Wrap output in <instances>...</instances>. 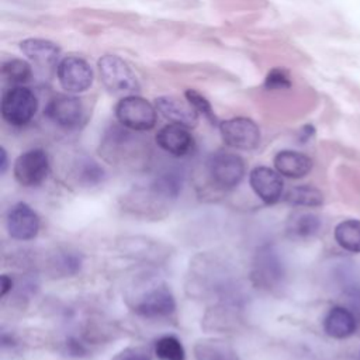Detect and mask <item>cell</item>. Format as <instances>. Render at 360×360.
Listing matches in <instances>:
<instances>
[{
	"instance_id": "cell-1",
	"label": "cell",
	"mask_w": 360,
	"mask_h": 360,
	"mask_svg": "<svg viewBox=\"0 0 360 360\" xmlns=\"http://www.w3.org/2000/svg\"><path fill=\"white\" fill-rule=\"evenodd\" d=\"M38 100L35 94L24 86L7 89L0 101L1 118L11 127H24L37 114Z\"/></svg>"
},
{
	"instance_id": "cell-2",
	"label": "cell",
	"mask_w": 360,
	"mask_h": 360,
	"mask_svg": "<svg viewBox=\"0 0 360 360\" xmlns=\"http://www.w3.org/2000/svg\"><path fill=\"white\" fill-rule=\"evenodd\" d=\"M129 307L136 315L143 318H166L174 314L176 300L166 284H153L131 298Z\"/></svg>"
},
{
	"instance_id": "cell-3",
	"label": "cell",
	"mask_w": 360,
	"mask_h": 360,
	"mask_svg": "<svg viewBox=\"0 0 360 360\" xmlns=\"http://www.w3.org/2000/svg\"><path fill=\"white\" fill-rule=\"evenodd\" d=\"M207 170L211 183L217 188L228 191L235 188L243 180L246 165L238 153L218 150L210 155L207 160Z\"/></svg>"
},
{
	"instance_id": "cell-4",
	"label": "cell",
	"mask_w": 360,
	"mask_h": 360,
	"mask_svg": "<svg viewBox=\"0 0 360 360\" xmlns=\"http://www.w3.org/2000/svg\"><path fill=\"white\" fill-rule=\"evenodd\" d=\"M115 117L118 122L132 131H150L156 125L158 110L148 100L131 94L124 96L115 105Z\"/></svg>"
},
{
	"instance_id": "cell-5",
	"label": "cell",
	"mask_w": 360,
	"mask_h": 360,
	"mask_svg": "<svg viewBox=\"0 0 360 360\" xmlns=\"http://www.w3.org/2000/svg\"><path fill=\"white\" fill-rule=\"evenodd\" d=\"M49 158L41 148H34L22 152L14 162V180L24 188L39 187L49 174Z\"/></svg>"
},
{
	"instance_id": "cell-6",
	"label": "cell",
	"mask_w": 360,
	"mask_h": 360,
	"mask_svg": "<svg viewBox=\"0 0 360 360\" xmlns=\"http://www.w3.org/2000/svg\"><path fill=\"white\" fill-rule=\"evenodd\" d=\"M98 72L104 86L114 94L131 96L139 89L136 76L120 56H103L98 60Z\"/></svg>"
},
{
	"instance_id": "cell-7",
	"label": "cell",
	"mask_w": 360,
	"mask_h": 360,
	"mask_svg": "<svg viewBox=\"0 0 360 360\" xmlns=\"http://www.w3.org/2000/svg\"><path fill=\"white\" fill-rule=\"evenodd\" d=\"M219 134L225 145L238 150H253L260 143L257 124L246 117H233L219 124Z\"/></svg>"
},
{
	"instance_id": "cell-8",
	"label": "cell",
	"mask_w": 360,
	"mask_h": 360,
	"mask_svg": "<svg viewBox=\"0 0 360 360\" xmlns=\"http://www.w3.org/2000/svg\"><path fill=\"white\" fill-rule=\"evenodd\" d=\"M60 87L68 93H82L93 83V69L87 60L79 56L63 58L56 68Z\"/></svg>"
},
{
	"instance_id": "cell-9",
	"label": "cell",
	"mask_w": 360,
	"mask_h": 360,
	"mask_svg": "<svg viewBox=\"0 0 360 360\" xmlns=\"http://www.w3.org/2000/svg\"><path fill=\"white\" fill-rule=\"evenodd\" d=\"M6 228L10 238L15 240H32L37 238L41 221L35 210L27 202H15L6 215Z\"/></svg>"
},
{
	"instance_id": "cell-10",
	"label": "cell",
	"mask_w": 360,
	"mask_h": 360,
	"mask_svg": "<svg viewBox=\"0 0 360 360\" xmlns=\"http://www.w3.org/2000/svg\"><path fill=\"white\" fill-rule=\"evenodd\" d=\"M46 117L60 128L75 129L84 121L83 103L70 94H56L45 108Z\"/></svg>"
},
{
	"instance_id": "cell-11",
	"label": "cell",
	"mask_w": 360,
	"mask_h": 360,
	"mask_svg": "<svg viewBox=\"0 0 360 360\" xmlns=\"http://www.w3.org/2000/svg\"><path fill=\"white\" fill-rule=\"evenodd\" d=\"M249 186L252 191L266 205H274L283 197V176L269 166H256L249 173Z\"/></svg>"
},
{
	"instance_id": "cell-12",
	"label": "cell",
	"mask_w": 360,
	"mask_h": 360,
	"mask_svg": "<svg viewBox=\"0 0 360 360\" xmlns=\"http://www.w3.org/2000/svg\"><path fill=\"white\" fill-rule=\"evenodd\" d=\"M190 128L179 124H167L162 127L155 139L160 149L167 152L172 156L183 158L187 156L194 149V138Z\"/></svg>"
},
{
	"instance_id": "cell-13",
	"label": "cell",
	"mask_w": 360,
	"mask_h": 360,
	"mask_svg": "<svg viewBox=\"0 0 360 360\" xmlns=\"http://www.w3.org/2000/svg\"><path fill=\"white\" fill-rule=\"evenodd\" d=\"M155 107L166 120L173 124L184 125L187 128H193L197 125L198 112L187 100L181 101L180 98L173 96H163L156 98Z\"/></svg>"
},
{
	"instance_id": "cell-14",
	"label": "cell",
	"mask_w": 360,
	"mask_h": 360,
	"mask_svg": "<svg viewBox=\"0 0 360 360\" xmlns=\"http://www.w3.org/2000/svg\"><path fill=\"white\" fill-rule=\"evenodd\" d=\"M284 276L283 263L277 252L270 248H262L256 255L255 262V277L263 287H271L278 283Z\"/></svg>"
},
{
	"instance_id": "cell-15",
	"label": "cell",
	"mask_w": 360,
	"mask_h": 360,
	"mask_svg": "<svg viewBox=\"0 0 360 360\" xmlns=\"http://www.w3.org/2000/svg\"><path fill=\"white\" fill-rule=\"evenodd\" d=\"M274 169L287 179H302L312 170V159L298 150L284 149L276 153Z\"/></svg>"
},
{
	"instance_id": "cell-16",
	"label": "cell",
	"mask_w": 360,
	"mask_h": 360,
	"mask_svg": "<svg viewBox=\"0 0 360 360\" xmlns=\"http://www.w3.org/2000/svg\"><path fill=\"white\" fill-rule=\"evenodd\" d=\"M357 329V321L353 312L345 307H332L323 318V330L333 339H346Z\"/></svg>"
},
{
	"instance_id": "cell-17",
	"label": "cell",
	"mask_w": 360,
	"mask_h": 360,
	"mask_svg": "<svg viewBox=\"0 0 360 360\" xmlns=\"http://www.w3.org/2000/svg\"><path fill=\"white\" fill-rule=\"evenodd\" d=\"M20 48L22 53L39 66H49L56 63L59 58V46L48 39L28 38L21 41Z\"/></svg>"
},
{
	"instance_id": "cell-18",
	"label": "cell",
	"mask_w": 360,
	"mask_h": 360,
	"mask_svg": "<svg viewBox=\"0 0 360 360\" xmlns=\"http://www.w3.org/2000/svg\"><path fill=\"white\" fill-rule=\"evenodd\" d=\"M183 173L176 169H169L156 174L150 183L149 190L153 197L160 200H176L183 190Z\"/></svg>"
},
{
	"instance_id": "cell-19",
	"label": "cell",
	"mask_w": 360,
	"mask_h": 360,
	"mask_svg": "<svg viewBox=\"0 0 360 360\" xmlns=\"http://www.w3.org/2000/svg\"><path fill=\"white\" fill-rule=\"evenodd\" d=\"M193 352L195 360H236L232 347L217 339H204L197 342Z\"/></svg>"
},
{
	"instance_id": "cell-20",
	"label": "cell",
	"mask_w": 360,
	"mask_h": 360,
	"mask_svg": "<svg viewBox=\"0 0 360 360\" xmlns=\"http://www.w3.org/2000/svg\"><path fill=\"white\" fill-rule=\"evenodd\" d=\"M335 240L340 248L352 253H360V221L345 219L335 226Z\"/></svg>"
},
{
	"instance_id": "cell-21",
	"label": "cell",
	"mask_w": 360,
	"mask_h": 360,
	"mask_svg": "<svg viewBox=\"0 0 360 360\" xmlns=\"http://www.w3.org/2000/svg\"><path fill=\"white\" fill-rule=\"evenodd\" d=\"M283 197L285 202L295 207H319L323 204L322 191L309 184L294 186Z\"/></svg>"
},
{
	"instance_id": "cell-22",
	"label": "cell",
	"mask_w": 360,
	"mask_h": 360,
	"mask_svg": "<svg viewBox=\"0 0 360 360\" xmlns=\"http://www.w3.org/2000/svg\"><path fill=\"white\" fill-rule=\"evenodd\" d=\"M153 352L160 360H186V349L174 335H163L156 339Z\"/></svg>"
},
{
	"instance_id": "cell-23",
	"label": "cell",
	"mask_w": 360,
	"mask_h": 360,
	"mask_svg": "<svg viewBox=\"0 0 360 360\" xmlns=\"http://www.w3.org/2000/svg\"><path fill=\"white\" fill-rule=\"evenodd\" d=\"M1 76L13 86H22L31 79L32 70L28 62L22 59H10L3 63Z\"/></svg>"
},
{
	"instance_id": "cell-24",
	"label": "cell",
	"mask_w": 360,
	"mask_h": 360,
	"mask_svg": "<svg viewBox=\"0 0 360 360\" xmlns=\"http://www.w3.org/2000/svg\"><path fill=\"white\" fill-rule=\"evenodd\" d=\"M322 226V221L318 215L311 212H302L295 215L290 224V232L297 238H311L318 233Z\"/></svg>"
},
{
	"instance_id": "cell-25",
	"label": "cell",
	"mask_w": 360,
	"mask_h": 360,
	"mask_svg": "<svg viewBox=\"0 0 360 360\" xmlns=\"http://www.w3.org/2000/svg\"><path fill=\"white\" fill-rule=\"evenodd\" d=\"M77 177H79V181L83 183L84 186H90V187L97 186L104 180V170L94 160L86 159L79 163Z\"/></svg>"
},
{
	"instance_id": "cell-26",
	"label": "cell",
	"mask_w": 360,
	"mask_h": 360,
	"mask_svg": "<svg viewBox=\"0 0 360 360\" xmlns=\"http://www.w3.org/2000/svg\"><path fill=\"white\" fill-rule=\"evenodd\" d=\"M184 96H186V100L195 108V111L198 114H202L212 124L217 122V118H215V114H214V111L211 108V104H210V101L204 96H201L198 91L191 90V89L186 90Z\"/></svg>"
},
{
	"instance_id": "cell-27",
	"label": "cell",
	"mask_w": 360,
	"mask_h": 360,
	"mask_svg": "<svg viewBox=\"0 0 360 360\" xmlns=\"http://www.w3.org/2000/svg\"><path fill=\"white\" fill-rule=\"evenodd\" d=\"M111 360H152V350L148 346H127L117 352Z\"/></svg>"
},
{
	"instance_id": "cell-28",
	"label": "cell",
	"mask_w": 360,
	"mask_h": 360,
	"mask_svg": "<svg viewBox=\"0 0 360 360\" xmlns=\"http://www.w3.org/2000/svg\"><path fill=\"white\" fill-rule=\"evenodd\" d=\"M266 86L269 89H288L291 86V80L285 70L274 69L269 73L266 79Z\"/></svg>"
},
{
	"instance_id": "cell-29",
	"label": "cell",
	"mask_w": 360,
	"mask_h": 360,
	"mask_svg": "<svg viewBox=\"0 0 360 360\" xmlns=\"http://www.w3.org/2000/svg\"><path fill=\"white\" fill-rule=\"evenodd\" d=\"M65 347H66V353L72 357H83V356H87L89 353L87 347L77 338H73V336L68 338Z\"/></svg>"
},
{
	"instance_id": "cell-30",
	"label": "cell",
	"mask_w": 360,
	"mask_h": 360,
	"mask_svg": "<svg viewBox=\"0 0 360 360\" xmlns=\"http://www.w3.org/2000/svg\"><path fill=\"white\" fill-rule=\"evenodd\" d=\"M13 278L8 274L1 276V288H0V295L4 298L11 290H13Z\"/></svg>"
},
{
	"instance_id": "cell-31",
	"label": "cell",
	"mask_w": 360,
	"mask_h": 360,
	"mask_svg": "<svg viewBox=\"0 0 360 360\" xmlns=\"http://www.w3.org/2000/svg\"><path fill=\"white\" fill-rule=\"evenodd\" d=\"M8 159H7V152H6V149L1 146L0 148V173L1 174H4L6 173V170H7V167H8Z\"/></svg>"
}]
</instances>
